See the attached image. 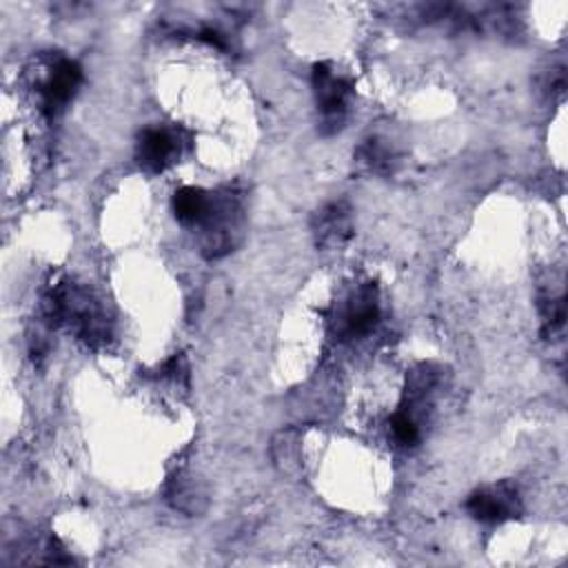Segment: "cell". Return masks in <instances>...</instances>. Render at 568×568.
<instances>
[{
	"instance_id": "8992f818",
	"label": "cell",
	"mask_w": 568,
	"mask_h": 568,
	"mask_svg": "<svg viewBox=\"0 0 568 568\" xmlns=\"http://www.w3.org/2000/svg\"><path fill=\"white\" fill-rule=\"evenodd\" d=\"M80 82H82L80 64L75 60L60 58L51 67V71L42 84V91H40L42 93V111L47 115H58L73 98Z\"/></svg>"
},
{
	"instance_id": "6da1fadb",
	"label": "cell",
	"mask_w": 568,
	"mask_h": 568,
	"mask_svg": "<svg viewBox=\"0 0 568 568\" xmlns=\"http://www.w3.org/2000/svg\"><path fill=\"white\" fill-rule=\"evenodd\" d=\"M42 322L49 328L67 326L78 339L89 346H100L111 337V326L102 306L87 288L62 277L47 284L42 293Z\"/></svg>"
},
{
	"instance_id": "30bf717a",
	"label": "cell",
	"mask_w": 568,
	"mask_h": 568,
	"mask_svg": "<svg viewBox=\"0 0 568 568\" xmlns=\"http://www.w3.org/2000/svg\"><path fill=\"white\" fill-rule=\"evenodd\" d=\"M355 160L375 175H390L399 164V155L395 146L382 138L364 140L355 151Z\"/></svg>"
},
{
	"instance_id": "52a82bcc",
	"label": "cell",
	"mask_w": 568,
	"mask_h": 568,
	"mask_svg": "<svg viewBox=\"0 0 568 568\" xmlns=\"http://www.w3.org/2000/svg\"><path fill=\"white\" fill-rule=\"evenodd\" d=\"M317 246L322 248H339L353 235V215L351 206L344 200H333L324 204L311 222Z\"/></svg>"
},
{
	"instance_id": "277c9868",
	"label": "cell",
	"mask_w": 568,
	"mask_h": 568,
	"mask_svg": "<svg viewBox=\"0 0 568 568\" xmlns=\"http://www.w3.org/2000/svg\"><path fill=\"white\" fill-rule=\"evenodd\" d=\"M333 331L339 339L368 335L379 322V295L373 282L357 286L333 315Z\"/></svg>"
},
{
	"instance_id": "8fae6325",
	"label": "cell",
	"mask_w": 568,
	"mask_h": 568,
	"mask_svg": "<svg viewBox=\"0 0 568 568\" xmlns=\"http://www.w3.org/2000/svg\"><path fill=\"white\" fill-rule=\"evenodd\" d=\"M211 195L195 186H182L173 195V213L186 226H200L209 213Z\"/></svg>"
},
{
	"instance_id": "4fadbf2b",
	"label": "cell",
	"mask_w": 568,
	"mask_h": 568,
	"mask_svg": "<svg viewBox=\"0 0 568 568\" xmlns=\"http://www.w3.org/2000/svg\"><path fill=\"white\" fill-rule=\"evenodd\" d=\"M390 433H393V437H395L399 444L413 446V444L419 439V424H417V419H415L410 413H406L404 408H399V410H395L393 417H390Z\"/></svg>"
},
{
	"instance_id": "7c38bea8",
	"label": "cell",
	"mask_w": 568,
	"mask_h": 568,
	"mask_svg": "<svg viewBox=\"0 0 568 568\" xmlns=\"http://www.w3.org/2000/svg\"><path fill=\"white\" fill-rule=\"evenodd\" d=\"M539 311H541V333H544V337H552L555 333H559L564 328V320H566L564 297L541 300Z\"/></svg>"
},
{
	"instance_id": "3957f363",
	"label": "cell",
	"mask_w": 568,
	"mask_h": 568,
	"mask_svg": "<svg viewBox=\"0 0 568 568\" xmlns=\"http://www.w3.org/2000/svg\"><path fill=\"white\" fill-rule=\"evenodd\" d=\"M237 226H240V197L237 193L229 191L224 195H211L209 213L204 222L200 224L202 229V253L209 260H217L233 251L235 237H237Z\"/></svg>"
},
{
	"instance_id": "5bb4252c",
	"label": "cell",
	"mask_w": 568,
	"mask_h": 568,
	"mask_svg": "<svg viewBox=\"0 0 568 568\" xmlns=\"http://www.w3.org/2000/svg\"><path fill=\"white\" fill-rule=\"evenodd\" d=\"M197 38H200L202 42H209L211 47H215V49H220V51H226V49H229V40H226V36H224L222 31L213 29V27H204V29H200V31H197Z\"/></svg>"
},
{
	"instance_id": "7a4b0ae2",
	"label": "cell",
	"mask_w": 568,
	"mask_h": 568,
	"mask_svg": "<svg viewBox=\"0 0 568 568\" xmlns=\"http://www.w3.org/2000/svg\"><path fill=\"white\" fill-rule=\"evenodd\" d=\"M315 102L320 111V129L324 135L337 133L348 115V104L353 95V82L335 73L331 62H317L311 73Z\"/></svg>"
},
{
	"instance_id": "9c48e42d",
	"label": "cell",
	"mask_w": 568,
	"mask_h": 568,
	"mask_svg": "<svg viewBox=\"0 0 568 568\" xmlns=\"http://www.w3.org/2000/svg\"><path fill=\"white\" fill-rule=\"evenodd\" d=\"M166 501L186 515H200L206 508V490L204 486L186 475V473H175L169 484H166Z\"/></svg>"
},
{
	"instance_id": "ba28073f",
	"label": "cell",
	"mask_w": 568,
	"mask_h": 568,
	"mask_svg": "<svg viewBox=\"0 0 568 568\" xmlns=\"http://www.w3.org/2000/svg\"><path fill=\"white\" fill-rule=\"evenodd\" d=\"M180 155V138L169 129H146L142 131L135 160L149 173H160Z\"/></svg>"
},
{
	"instance_id": "5b68a950",
	"label": "cell",
	"mask_w": 568,
	"mask_h": 568,
	"mask_svg": "<svg viewBox=\"0 0 568 568\" xmlns=\"http://www.w3.org/2000/svg\"><path fill=\"white\" fill-rule=\"evenodd\" d=\"M466 510L477 521L501 524L521 515V499L510 481H501L475 490L466 499Z\"/></svg>"
}]
</instances>
